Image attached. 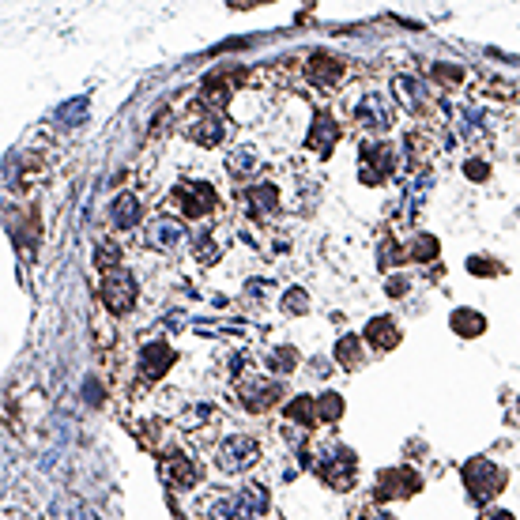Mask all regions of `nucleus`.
I'll return each mask as SVG.
<instances>
[{
  "label": "nucleus",
  "instance_id": "obj_1",
  "mask_svg": "<svg viewBox=\"0 0 520 520\" xmlns=\"http://www.w3.org/2000/svg\"><path fill=\"white\" fill-rule=\"evenodd\" d=\"M257 464V442L249 437H230L223 449H219V468L223 471H242V468H253Z\"/></svg>",
  "mask_w": 520,
  "mask_h": 520
},
{
  "label": "nucleus",
  "instance_id": "obj_2",
  "mask_svg": "<svg viewBox=\"0 0 520 520\" xmlns=\"http://www.w3.org/2000/svg\"><path fill=\"white\" fill-rule=\"evenodd\" d=\"M102 302L110 305L113 313H125L132 302H136V283H132V275H110L102 283Z\"/></svg>",
  "mask_w": 520,
  "mask_h": 520
},
{
  "label": "nucleus",
  "instance_id": "obj_3",
  "mask_svg": "<svg viewBox=\"0 0 520 520\" xmlns=\"http://www.w3.org/2000/svg\"><path fill=\"white\" fill-rule=\"evenodd\" d=\"M362 158H366L362 181H369V185H377L384 173L392 170V151H389V148H362Z\"/></svg>",
  "mask_w": 520,
  "mask_h": 520
},
{
  "label": "nucleus",
  "instance_id": "obj_4",
  "mask_svg": "<svg viewBox=\"0 0 520 520\" xmlns=\"http://www.w3.org/2000/svg\"><path fill=\"white\" fill-rule=\"evenodd\" d=\"M173 362V347L170 343H148L143 347V358H140V366L148 377H158V373H166V366Z\"/></svg>",
  "mask_w": 520,
  "mask_h": 520
},
{
  "label": "nucleus",
  "instance_id": "obj_5",
  "mask_svg": "<svg viewBox=\"0 0 520 520\" xmlns=\"http://www.w3.org/2000/svg\"><path fill=\"white\" fill-rule=\"evenodd\" d=\"M325 479L332 486H351L355 483V460L351 452H332V464H325Z\"/></svg>",
  "mask_w": 520,
  "mask_h": 520
},
{
  "label": "nucleus",
  "instance_id": "obj_6",
  "mask_svg": "<svg viewBox=\"0 0 520 520\" xmlns=\"http://www.w3.org/2000/svg\"><path fill=\"white\" fill-rule=\"evenodd\" d=\"M343 76V64L336 57H328V53H313L310 57V79L313 83H336Z\"/></svg>",
  "mask_w": 520,
  "mask_h": 520
},
{
  "label": "nucleus",
  "instance_id": "obj_7",
  "mask_svg": "<svg viewBox=\"0 0 520 520\" xmlns=\"http://www.w3.org/2000/svg\"><path fill=\"white\" fill-rule=\"evenodd\" d=\"M336 136H340V128L332 125L328 113H321V117H317V125H313V132H310V148L317 155H328L332 151V140H336Z\"/></svg>",
  "mask_w": 520,
  "mask_h": 520
},
{
  "label": "nucleus",
  "instance_id": "obj_8",
  "mask_svg": "<svg viewBox=\"0 0 520 520\" xmlns=\"http://www.w3.org/2000/svg\"><path fill=\"white\" fill-rule=\"evenodd\" d=\"M242 396H245V407H253V411H264L272 404V399L279 396V389L272 381H249L245 389H242Z\"/></svg>",
  "mask_w": 520,
  "mask_h": 520
},
{
  "label": "nucleus",
  "instance_id": "obj_9",
  "mask_svg": "<svg viewBox=\"0 0 520 520\" xmlns=\"http://www.w3.org/2000/svg\"><path fill=\"white\" fill-rule=\"evenodd\" d=\"M215 208V193H211V185H189V193H185V211L196 219L204 215V211Z\"/></svg>",
  "mask_w": 520,
  "mask_h": 520
},
{
  "label": "nucleus",
  "instance_id": "obj_10",
  "mask_svg": "<svg viewBox=\"0 0 520 520\" xmlns=\"http://www.w3.org/2000/svg\"><path fill=\"white\" fill-rule=\"evenodd\" d=\"M166 479H170L173 486H189V483H196V479H200V471L185 457H170L166 460Z\"/></svg>",
  "mask_w": 520,
  "mask_h": 520
},
{
  "label": "nucleus",
  "instance_id": "obj_11",
  "mask_svg": "<svg viewBox=\"0 0 520 520\" xmlns=\"http://www.w3.org/2000/svg\"><path fill=\"white\" fill-rule=\"evenodd\" d=\"M366 340H373V347H381V351H389V347H392L399 336H396L392 321H384V317H377V321H369V325H366Z\"/></svg>",
  "mask_w": 520,
  "mask_h": 520
},
{
  "label": "nucleus",
  "instance_id": "obj_12",
  "mask_svg": "<svg viewBox=\"0 0 520 520\" xmlns=\"http://www.w3.org/2000/svg\"><path fill=\"white\" fill-rule=\"evenodd\" d=\"M113 223L117 226H136L140 223V200L136 196H117V204H113Z\"/></svg>",
  "mask_w": 520,
  "mask_h": 520
},
{
  "label": "nucleus",
  "instance_id": "obj_13",
  "mask_svg": "<svg viewBox=\"0 0 520 520\" xmlns=\"http://www.w3.org/2000/svg\"><path fill=\"white\" fill-rule=\"evenodd\" d=\"M189 136L196 143H204V148H211V143L223 140V121H219V117H208V121H200V125L189 128Z\"/></svg>",
  "mask_w": 520,
  "mask_h": 520
},
{
  "label": "nucleus",
  "instance_id": "obj_14",
  "mask_svg": "<svg viewBox=\"0 0 520 520\" xmlns=\"http://www.w3.org/2000/svg\"><path fill=\"white\" fill-rule=\"evenodd\" d=\"M211 516L215 520H249V509L242 505V498H223L211 505Z\"/></svg>",
  "mask_w": 520,
  "mask_h": 520
},
{
  "label": "nucleus",
  "instance_id": "obj_15",
  "mask_svg": "<svg viewBox=\"0 0 520 520\" xmlns=\"http://www.w3.org/2000/svg\"><path fill=\"white\" fill-rule=\"evenodd\" d=\"M452 328H457L460 336H479V332L486 328V321L471 310H460V313H452Z\"/></svg>",
  "mask_w": 520,
  "mask_h": 520
},
{
  "label": "nucleus",
  "instance_id": "obj_16",
  "mask_svg": "<svg viewBox=\"0 0 520 520\" xmlns=\"http://www.w3.org/2000/svg\"><path fill=\"white\" fill-rule=\"evenodd\" d=\"M317 415H321L325 422H336V419L343 415V399H340L336 392H328V396H321V399H317Z\"/></svg>",
  "mask_w": 520,
  "mask_h": 520
},
{
  "label": "nucleus",
  "instance_id": "obj_17",
  "mask_svg": "<svg viewBox=\"0 0 520 520\" xmlns=\"http://www.w3.org/2000/svg\"><path fill=\"white\" fill-rule=\"evenodd\" d=\"M287 419H298V422L310 426V422L317 419V404H313L310 396H302V399H295V404L287 407Z\"/></svg>",
  "mask_w": 520,
  "mask_h": 520
},
{
  "label": "nucleus",
  "instance_id": "obj_18",
  "mask_svg": "<svg viewBox=\"0 0 520 520\" xmlns=\"http://www.w3.org/2000/svg\"><path fill=\"white\" fill-rule=\"evenodd\" d=\"M95 264L98 268H117V264H121V249H117L113 242H102L98 253H95Z\"/></svg>",
  "mask_w": 520,
  "mask_h": 520
},
{
  "label": "nucleus",
  "instance_id": "obj_19",
  "mask_svg": "<svg viewBox=\"0 0 520 520\" xmlns=\"http://www.w3.org/2000/svg\"><path fill=\"white\" fill-rule=\"evenodd\" d=\"M362 117H366V121H369V117H373V125H377V128H384V125H389V113L381 110V102H377V95H369V98L362 102Z\"/></svg>",
  "mask_w": 520,
  "mask_h": 520
},
{
  "label": "nucleus",
  "instance_id": "obj_20",
  "mask_svg": "<svg viewBox=\"0 0 520 520\" xmlns=\"http://www.w3.org/2000/svg\"><path fill=\"white\" fill-rule=\"evenodd\" d=\"M181 238V226L178 223H158L155 226V245H173Z\"/></svg>",
  "mask_w": 520,
  "mask_h": 520
},
{
  "label": "nucleus",
  "instance_id": "obj_21",
  "mask_svg": "<svg viewBox=\"0 0 520 520\" xmlns=\"http://www.w3.org/2000/svg\"><path fill=\"white\" fill-rule=\"evenodd\" d=\"M336 358H340V362H347V366H355L358 362V340L355 336H343L340 347H336Z\"/></svg>",
  "mask_w": 520,
  "mask_h": 520
},
{
  "label": "nucleus",
  "instance_id": "obj_22",
  "mask_svg": "<svg viewBox=\"0 0 520 520\" xmlns=\"http://www.w3.org/2000/svg\"><path fill=\"white\" fill-rule=\"evenodd\" d=\"M249 200H253V208L268 211V208H275V189H272V185H260V189L249 193Z\"/></svg>",
  "mask_w": 520,
  "mask_h": 520
},
{
  "label": "nucleus",
  "instance_id": "obj_23",
  "mask_svg": "<svg viewBox=\"0 0 520 520\" xmlns=\"http://www.w3.org/2000/svg\"><path fill=\"white\" fill-rule=\"evenodd\" d=\"M415 257L419 260H434L437 257V242H434V238H419V242H415Z\"/></svg>",
  "mask_w": 520,
  "mask_h": 520
},
{
  "label": "nucleus",
  "instance_id": "obj_24",
  "mask_svg": "<svg viewBox=\"0 0 520 520\" xmlns=\"http://www.w3.org/2000/svg\"><path fill=\"white\" fill-rule=\"evenodd\" d=\"M83 113H87V98H76V106H72V110H68V106H64V110H61V117H64V121H68V125H76Z\"/></svg>",
  "mask_w": 520,
  "mask_h": 520
},
{
  "label": "nucleus",
  "instance_id": "obj_25",
  "mask_svg": "<svg viewBox=\"0 0 520 520\" xmlns=\"http://www.w3.org/2000/svg\"><path fill=\"white\" fill-rule=\"evenodd\" d=\"M272 366L283 369V373H290V366H295V351H275L272 355Z\"/></svg>",
  "mask_w": 520,
  "mask_h": 520
},
{
  "label": "nucleus",
  "instance_id": "obj_26",
  "mask_svg": "<svg viewBox=\"0 0 520 520\" xmlns=\"http://www.w3.org/2000/svg\"><path fill=\"white\" fill-rule=\"evenodd\" d=\"M230 170H234V173H245V170H253V155L238 151V155H234V163H230Z\"/></svg>",
  "mask_w": 520,
  "mask_h": 520
},
{
  "label": "nucleus",
  "instance_id": "obj_27",
  "mask_svg": "<svg viewBox=\"0 0 520 520\" xmlns=\"http://www.w3.org/2000/svg\"><path fill=\"white\" fill-rule=\"evenodd\" d=\"M287 310L290 313H302L305 310V295H302V290H290V295H287Z\"/></svg>",
  "mask_w": 520,
  "mask_h": 520
},
{
  "label": "nucleus",
  "instance_id": "obj_28",
  "mask_svg": "<svg viewBox=\"0 0 520 520\" xmlns=\"http://www.w3.org/2000/svg\"><path fill=\"white\" fill-rule=\"evenodd\" d=\"M471 272H479V275H494V272H498V264H486V260H471Z\"/></svg>",
  "mask_w": 520,
  "mask_h": 520
},
{
  "label": "nucleus",
  "instance_id": "obj_29",
  "mask_svg": "<svg viewBox=\"0 0 520 520\" xmlns=\"http://www.w3.org/2000/svg\"><path fill=\"white\" fill-rule=\"evenodd\" d=\"M468 178H475V181L486 178V166H483V163H471V166H468Z\"/></svg>",
  "mask_w": 520,
  "mask_h": 520
},
{
  "label": "nucleus",
  "instance_id": "obj_30",
  "mask_svg": "<svg viewBox=\"0 0 520 520\" xmlns=\"http://www.w3.org/2000/svg\"><path fill=\"white\" fill-rule=\"evenodd\" d=\"M490 520H513L509 513H494V516H490Z\"/></svg>",
  "mask_w": 520,
  "mask_h": 520
},
{
  "label": "nucleus",
  "instance_id": "obj_31",
  "mask_svg": "<svg viewBox=\"0 0 520 520\" xmlns=\"http://www.w3.org/2000/svg\"><path fill=\"white\" fill-rule=\"evenodd\" d=\"M83 520H95V513H91V509H83Z\"/></svg>",
  "mask_w": 520,
  "mask_h": 520
}]
</instances>
